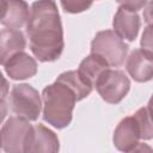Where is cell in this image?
Returning <instances> with one entry per match:
<instances>
[{
  "label": "cell",
  "mask_w": 153,
  "mask_h": 153,
  "mask_svg": "<svg viewBox=\"0 0 153 153\" xmlns=\"http://www.w3.org/2000/svg\"><path fill=\"white\" fill-rule=\"evenodd\" d=\"M30 10L26 35L31 53L41 62L56 61L65 48L63 29L56 2L35 1Z\"/></svg>",
  "instance_id": "obj_1"
},
{
  "label": "cell",
  "mask_w": 153,
  "mask_h": 153,
  "mask_svg": "<svg viewBox=\"0 0 153 153\" xmlns=\"http://www.w3.org/2000/svg\"><path fill=\"white\" fill-rule=\"evenodd\" d=\"M42 102V117L48 124L57 129H63L71 124L74 105L78 102L71 87L55 80L43 88Z\"/></svg>",
  "instance_id": "obj_2"
},
{
  "label": "cell",
  "mask_w": 153,
  "mask_h": 153,
  "mask_svg": "<svg viewBox=\"0 0 153 153\" xmlns=\"http://www.w3.org/2000/svg\"><path fill=\"white\" fill-rule=\"evenodd\" d=\"M129 45L114 30H103L96 33L91 42V54L104 60L109 67H121L127 59Z\"/></svg>",
  "instance_id": "obj_3"
},
{
  "label": "cell",
  "mask_w": 153,
  "mask_h": 153,
  "mask_svg": "<svg viewBox=\"0 0 153 153\" xmlns=\"http://www.w3.org/2000/svg\"><path fill=\"white\" fill-rule=\"evenodd\" d=\"M8 105L13 114L27 121H37L43 109V102L38 91L29 84L13 85Z\"/></svg>",
  "instance_id": "obj_4"
},
{
  "label": "cell",
  "mask_w": 153,
  "mask_h": 153,
  "mask_svg": "<svg viewBox=\"0 0 153 153\" xmlns=\"http://www.w3.org/2000/svg\"><path fill=\"white\" fill-rule=\"evenodd\" d=\"M30 121L11 116L1 128V148L5 153H25V146L32 130Z\"/></svg>",
  "instance_id": "obj_5"
},
{
  "label": "cell",
  "mask_w": 153,
  "mask_h": 153,
  "mask_svg": "<svg viewBox=\"0 0 153 153\" xmlns=\"http://www.w3.org/2000/svg\"><path fill=\"white\" fill-rule=\"evenodd\" d=\"M97 92L109 104H118L130 90V80L121 69H106L94 85Z\"/></svg>",
  "instance_id": "obj_6"
},
{
  "label": "cell",
  "mask_w": 153,
  "mask_h": 153,
  "mask_svg": "<svg viewBox=\"0 0 153 153\" xmlns=\"http://www.w3.org/2000/svg\"><path fill=\"white\" fill-rule=\"evenodd\" d=\"M118 8L112 20V27L114 32L121 38L126 39L128 42L135 41L137 37L140 26H141V19L136 11L129 8L126 6L122 1L118 2Z\"/></svg>",
  "instance_id": "obj_7"
},
{
  "label": "cell",
  "mask_w": 153,
  "mask_h": 153,
  "mask_svg": "<svg viewBox=\"0 0 153 153\" xmlns=\"http://www.w3.org/2000/svg\"><path fill=\"white\" fill-rule=\"evenodd\" d=\"M60 142L57 135L43 124H36L29 135L25 153H59Z\"/></svg>",
  "instance_id": "obj_8"
},
{
  "label": "cell",
  "mask_w": 153,
  "mask_h": 153,
  "mask_svg": "<svg viewBox=\"0 0 153 153\" xmlns=\"http://www.w3.org/2000/svg\"><path fill=\"white\" fill-rule=\"evenodd\" d=\"M126 69L133 80L146 82L153 79V54L143 49H134L126 60Z\"/></svg>",
  "instance_id": "obj_9"
},
{
  "label": "cell",
  "mask_w": 153,
  "mask_h": 153,
  "mask_svg": "<svg viewBox=\"0 0 153 153\" xmlns=\"http://www.w3.org/2000/svg\"><path fill=\"white\" fill-rule=\"evenodd\" d=\"M141 139L140 129L134 116H127L120 121L115 128L112 142L116 149L126 153L134 148Z\"/></svg>",
  "instance_id": "obj_10"
},
{
  "label": "cell",
  "mask_w": 153,
  "mask_h": 153,
  "mask_svg": "<svg viewBox=\"0 0 153 153\" xmlns=\"http://www.w3.org/2000/svg\"><path fill=\"white\" fill-rule=\"evenodd\" d=\"M29 5L22 0H4L1 2V24L7 29L19 30L30 18Z\"/></svg>",
  "instance_id": "obj_11"
},
{
  "label": "cell",
  "mask_w": 153,
  "mask_h": 153,
  "mask_svg": "<svg viewBox=\"0 0 153 153\" xmlns=\"http://www.w3.org/2000/svg\"><path fill=\"white\" fill-rule=\"evenodd\" d=\"M2 67L6 74L12 80H25L36 75L37 73L36 60L25 51H20L12 55L2 65Z\"/></svg>",
  "instance_id": "obj_12"
},
{
  "label": "cell",
  "mask_w": 153,
  "mask_h": 153,
  "mask_svg": "<svg viewBox=\"0 0 153 153\" xmlns=\"http://www.w3.org/2000/svg\"><path fill=\"white\" fill-rule=\"evenodd\" d=\"M26 39L20 30L4 27L0 33V61L4 65L12 55L24 51Z\"/></svg>",
  "instance_id": "obj_13"
},
{
  "label": "cell",
  "mask_w": 153,
  "mask_h": 153,
  "mask_svg": "<svg viewBox=\"0 0 153 153\" xmlns=\"http://www.w3.org/2000/svg\"><path fill=\"white\" fill-rule=\"evenodd\" d=\"M110 67L108 66V63L102 60L100 57H98L97 55L90 54L88 56H86L79 65L78 67V73L80 74V76L92 87H94L96 82L98 81V79L100 78V75L109 69Z\"/></svg>",
  "instance_id": "obj_14"
},
{
  "label": "cell",
  "mask_w": 153,
  "mask_h": 153,
  "mask_svg": "<svg viewBox=\"0 0 153 153\" xmlns=\"http://www.w3.org/2000/svg\"><path fill=\"white\" fill-rule=\"evenodd\" d=\"M57 81L63 82L65 85H67L68 87H71L73 90V92L75 93L78 102L86 98L91 92H92V86H90L78 73V71H67L61 73L57 78Z\"/></svg>",
  "instance_id": "obj_15"
},
{
  "label": "cell",
  "mask_w": 153,
  "mask_h": 153,
  "mask_svg": "<svg viewBox=\"0 0 153 153\" xmlns=\"http://www.w3.org/2000/svg\"><path fill=\"white\" fill-rule=\"evenodd\" d=\"M137 122L141 140H151L153 139V116L148 111L147 106L140 108L133 115Z\"/></svg>",
  "instance_id": "obj_16"
},
{
  "label": "cell",
  "mask_w": 153,
  "mask_h": 153,
  "mask_svg": "<svg viewBox=\"0 0 153 153\" xmlns=\"http://www.w3.org/2000/svg\"><path fill=\"white\" fill-rule=\"evenodd\" d=\"M61 6L68 13H80L92 6V2L86 1H61Z\"/></svg>",
  "instance_id": "obj_17"
},
{
  "label": "cell",
  "mask_w": 153,
  "mask_h": 153,
  "mask_svg": "<svg viewBox=\"0 0 153 153\" xmlns=\"http://www.w3.org/2000/svg\"><path fill=\"white\" fill-rule=\"evenodd\" d=\"M140 44H141V49L153 54V25H147L143 29Z\"/></svg>",
  "instance_id": "obj_18"
},
{
  "label": "cell",
  "mask_w": 153,
  "mask_h": 153,
  "mask_svg": "<svg viewBox=\"0 0 153 153\" xmlns=\"http://www.w3.org/2000/svg\"><path fill=\"white\" fill-rule=\"evenodd\" d=\"M143 20L147 25H153V0L148 1L143 7Z\"/></svg>",
  "instance_id": "obj_19"
},
{
  "label": "cell",
  "mask_w": 153,
  "mask_h": 153,
  "mask_svg": "<svg viewBox=\"0 0 153 153\" xmlns=\"http://www.w3.org/2000/svg\"><path fill=\"white\" fill-rule=\"evenodd\" d=\"M126 153H153V148L145 142H139L134 148Z\"/></svg>",
  "instance_id": "obj_20"
},
{
  "label": "cell",
  "mask_w": 153,
  "mask_h": 153,
  "mask_svg": "<svg viewBox=\"0 0 153 153\" xmlns=\"http://www.w3.org/2000/svg\"><path fill=\"white\" fill-rule=\"evenodd\" d=\"M147 109H148V111L151 112V115L153 116V94H152V97H151V98H149V100H148Z\"/></svg>",
  "instance_id": "obj_21"
}]
</instances>
